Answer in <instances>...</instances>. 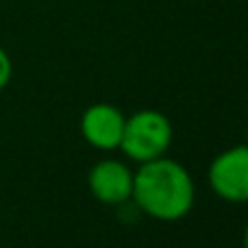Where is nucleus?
I'll list each match as a JSON object with an SVG mask.
<instances>
[{"mask_svg": "<svg viewBox=\"0 0 248 248\" xmlns=\"http://www.w3.org/2000/svg\"><path fill=\"white\" fill-rule=\"evenodd\" d=\"M131 201L140 214L159 222H179L192 211L196 185L189 170L176 159L163 157L140 163L133 172Z\"/></svg>", "mask_w": 248, "mask_h": 248, "instance_id": "nucleus-1", "label": "nucleus"}, {"mask_svg": "<svg viewBox=\"0 0 248 248\" xmlns=\"http://www.w3.org/2000/svg\"><path fill=\"white\" fill-rule=\"evenodd\" d=\"M174 140L172 122L157 109H141L126 118L120 148L124 157L135 163H146L168 155Z\"/></svg>", "mask_w": 248, "mask_h": 248, "instance_id": "nucleus-2", "label": "nucleus"}, {"mask_svg": "<svg viewBox=\"0 0 248 248\" xmlns=\"http://www.w3.org/2000/svg\"><path fill=\"white\" fill-rule=\"evenodd\" d=\"M211 192L224 202H248V144H237L216 155L207 170Z\"/></svg>", "mask_w": 248, "mask_h": 248, "instance_id": "nucleus-3", "label": "nucleus"}, {"mask_svg": "<svg viewBox=\"0 0 248 248\" xmlns=\"http://www.w3.org/2000/svg\"><path fill=\"white\" fill-rule=\"evenodd\" d=\"M124 122H126V116L120 107L111 103H94L83 111L78 128H81L83 140L92 148L111 153L120 148Z\"/></svg>", "mask_w": 248, "mask_h": 248, "instance_id": "nucleus-4", "label": "nucleus"}, {"mask_svg": "<svg viewBox=\"0 0 248 248\" xmlns=\"http://www.w3.org/2000/svg\"><path fill=\"white\" fill-rule=\"evenodd\" d=\"M133 172L120 159H100L87 174V187L98 202L118 207L133 196Z\"/></svg>", "mask_w": 248, "mask_h": 248, "instance_id": "nucleus-5", "label": "nucleus"}, {"mask_svg": "<svg viewBox=\"0 0 248 248\" xmlns=\"http://www.w3.org/2000/svg\"><path fill=\"white\" fill-rule=\"evenodd\" d=\"M11 78H13V61L9 57V52L0 46V92L11 83Z\"/></svg>", "mask_w": 248, "mask_h": 248, "instance_id": "nucleus-6", "label": "nucleus"}, {"mask_svg": "<svg viewBox=\"0 0 248 248\" xmlns=\"http://www.w3.org/2000/svg\"><path fill=\"white\" fill-rule=\"evenodd\" d=\"M242 246L248 248V224H246V229H244V235H242Z\"/></svg>", "mask_w": 248, "mask_h": 248, "instance_id": "nucleus-7", "label": "nucleus"}, {"mask_svg": "<svg viewBox=\"0 0 248 248\" xmlns=\"http://www.w3.org/2000/svg\"><path fill=\"white\" fill-rule=\"evenodd\" d=\"M246 144H248V133H246Z\"/></svg>", "mask_w": 248, "mask_h": 248, "instance_id": "nucleus-8", "label": "nucleus"}]
</instances>
